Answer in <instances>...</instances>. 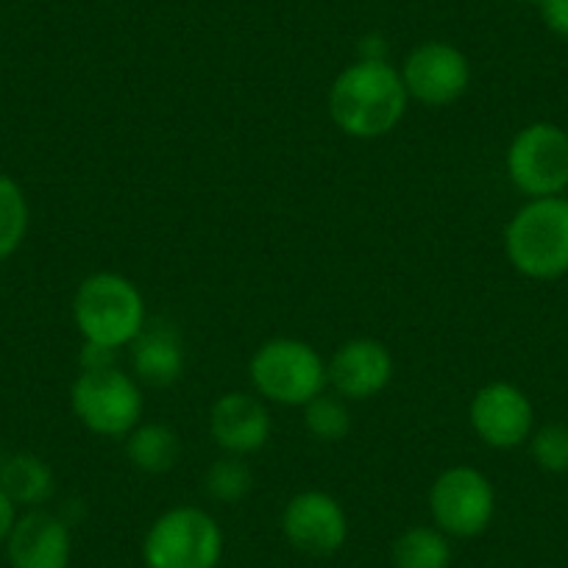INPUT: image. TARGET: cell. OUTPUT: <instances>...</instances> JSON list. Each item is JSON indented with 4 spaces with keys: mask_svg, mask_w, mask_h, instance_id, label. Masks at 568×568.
I'll return each mask as SVG.
<instances>
[{
    "mask_svg": "<svg viewBox=\"0 0 568 568\" xmlns=\"http://www.w3.org/2000/svg\"><path fill=\"white\" fill-rule=\"evenodd\" d=\"M329 118L352 140H379L404 120L409 106L402 73L387 59H357L329 87Z\"/></svg>",
    "mask_w": 568,
    "mask_h": 568,
    "instance_id": "obj_1",
    "label": "cell"
},
{
    "mask_svg": "<svg viewBox=\"0 0 568 568\" xmlns=\"http://www.w3.org/2000/svg\"><path fill=\"white\" fill-rule=\"evenodd\" d=\"M73 324L84 346L120 352L149 326V310L140 287L114 271L90 273L73 293Z\"/></svg>",
    "mask_w": 568,
    "mask_h": 568,
    "instance_id": "obj_2",
    "label": "cell"
},
{
    "mask_svg": "<svg viewBox=\"0 0 568 568\" xmlns=\"http://www.w3.org/2000/svg\"><path fill=\"white\" fill-rule=\"evenodd\" d=\"M505 254L521 276L551 282L568 273V199H529L505 229Z\"/></svg>",
    "mask_w": 568,
    "mask_h": 568,
    "instance_id": "obj_3",
    "label": "cell"
},
{
    "mask_svg": "<svg viewBox=\"0 0 568 568\" xmlns=\"http://www.w3.org/2000/svg\"><path fill=\"white\" fill-rule=\"evenodd\" d=\"M248 379L262 402L304 407L326 393L329 371L313 343L298 337H273L251 354Z\"/></svg>",
    "mask_w": 568,
    "mask_h": 568,
    "instance_id": "obj_4",
    "label": "cell"
},
{
    "mask_svg": "<svg viewBox=\"0 0 568 568\" xmlns=\"http://www.w3.org/2000/svg\"><path fill=\"white\" fill-rule=\"evenodd\" d=\"M70 407L87 433L101 438H125L145 415V393L136 376L114 363L81 368L70 387Z\"/></svg>",
    "mask_w": 568,
    "mask_h": 568,
    "instance_id": "obj_5",
    "label": "cell"
},
{
    "mask_svg": "<svg viewBox=\"0 0 568 568\" xmlns=\"http://www.w3.org/2000/svg\"><path fill=\"white\" fill-rule=\"evenodd\" d=\"M223 529L210 510L176 505L154 518L142 538L145 568H217L223 560Z\"/></svg>",
    "mask_w": 568,
    "mask_h": 568,
    "instance_id": "obj_6",
    "label": "cell"
},
{
    "mask_svg": "<svg viewBox=\"0 0 568 568\" xmlns=\"http://www.w3.org/2000/svg\"><path fill=\"white\" fill-rule=\"evenodd\" d=\"M505 171L527 199H549L568 190V131L549 120L524 125L507 145Z\"/></svg>",
    "mask_w": 568,
    "mask_h": 568,
    "instance_id": "obj_7",
    "label": "cell"
},
{
    "mask_svg": "<svg viewBox=\"0 0 568 568\" xmlns=\"http://www.w3.org/2000/svg\"><path fill=\"white\" fill-rule=\"evenodd\" d=\"M429 516L449 538H479L496 516L494 483L474 466L444 468L429 485Z\"/></svg>",
    "mask_w": 568,
    "mask_h": 568,
    "instance_id": "obj_8",
    "label": "cell"
},
{
    "mask_svg": "<svg viewBox=\"0 0 568 568\" xmlns=\"http://www.w3.org/2000/svg\"><path fill=\"white\" fill-rule=\"evenodd\" d=\"M404 87L409 101H418L429 109H444L460 101L471 87V62L457 45L444 40H426L404 57L402 68Z\"/></svg>",
    "mask_w": 568,
    "mask_h": 568,
    "instance_id": "obj_9",
    "label": "cell"
},
{
    "mask_svg": "<svg viewBox=\"0 0 568 568\" xmlns=\"http://www.w3.org/2000/svg\"><path fill=\"white\" fill-rule=\"evenodd\" d=\"M471 429L488 449L513 452L535 433V407L527 393L513 382H488L468 404Z\"/></svg>",
    "mask_w": 568,
    "mask_h": 568,
    "instance_id": "obj_10",
    "label": "cell"
},
{
    "mask_svg": "<svg viewBox=\"0 0 568 568\" xmlns=\"http://www.w3.org/2000/svg\"><path fill=\"white\" fill-rule=\"evenodd\" d=\"M282 535L310 557H332L348 540V513L326 490H302L282 510Z\"/></svg>",
    "mask_w": 568,
    "mask_h": 568,
    "instance_id": "obj_11",
    "label": "cell"
},
{
    "mask_svg": "<svg viewBox=\"0 0 568 568\" xmlns=\"http://www.w3.org/2000/svg\"><path fill=\"white\" fill-rule=\"evenodd\" d=\"M326 371H329L332 393L346 402H368L387 390L396 374V359L382 341L354 337L337 346L326 363Z\"/></svg>",
    "mask_w": 568,
    "mask_h": 568,
    "instance_id": "obj_12",
    "label": "cell"
},
{
    "mask_svg": "<svg viewBox=\"0 0 568 568\" xmlns=\"http://www.w3.org/2000/svg\"><path fill=\"white\" fill-rule=\"evenodd\" d=\"M210 438L223 455L245 457L265 449L273 433L267 404L256 393L229 390L210 407Z\"/></svg>",
    "mask_w": 568,
    "mask_h": 568,
    "instance_id": "obj_13",
    "label": "cell"
},
{
    "mask_svg": "<svg viewBox=\"0 0 568 568\" xmlns=\"http://www.w3.org/2000/svg\"><path fill=\"white\" fill-rule=\"evenodd\" d=\"M3 549L12 568H70L73 535L62 518L37 507L18 516Z\"/></svg>",
    "mask_w": 568,
    "mask_h": 568,
    "instance_id": "obj_14",
    "label": "cell"
},
{
    "mask_svg": "<svg viewBox=\"0 0 568 568\" xmlns=\"http://www.w3.org/2000/svg\"><path fill=\"white\" fill-rule=\"evenodd\" d=\"M187 354L179 332L168 324H149L131 343V368L140 385L171 387L184 376Z\"/></svg>",
    "mask_w": 568,
    "mask_h": 568,
    "instance_id": "obj_15",
    "label": "cell"
},
{
    "mask_svg": "<svg viewBox=\"0 0 568 568\" xmlns=\"http://www.w3.org/2000/svg\"><path fill=\"white\" fill-rule=\"evenodd\" d=\"M125 460L140 474H168L176 468L182 455V440L176 429L160 420H142L125 435Z\"/></svg>",
    "mask_w": 568,
    "mask_h": 568,
    "instance_id": "obj_16",
    "label": "cell"
},
{
    "mask_svg": "<svg viewBox=\"0 0 568 568\" xmlns=\"http://www.w3.org/2000/svg\"><path fill=\"white\" fill-rule=\"evenodd\" d=\"M0 488L7 490V496L18 507L37 510L53 496L57 479L42 457L31 455V452H18L0 463Z\"/></svg>",
    "mask_w": 568,
    "mask_h": 568,
    "instance_id": "obj_17",
    "label": "cell"
},
{
    "mask_svg": "<svg viewBox=\"0 0 568 568\" xmlns=\"http://www.w3.org/2000/svg\"><path fill=\"white\" fill-rule=\"evenodd\" d=\"M393 568H449L452 538L435 524L407 527L393 540Z\"/></svg>",
    "mask_w": 568,
    "mask_h": 568,
    "instance_id": "obj_18",
    "label": "cell"
},
{
    "mask_svg": "<svg viewBox=\"0 0 568 568\" xmlns=\"http://www.w3.org/2000/svg\"><path fill=\"white\" fill-rule=\"evenodd\" d=\"M31 206L26 190L12 176L0 173V262L20 251L29 237Z\"/></svg>",
    "mask_w": 568,
    "mask_h": 568,
    "instance_id": "obj_19",
    "label": "cell"
},
{
    "mask_svg": "<svg viewBox=\"0 0 568 568\" xmlns=\"http://www.w3.org/2000/svg\"><path fill=\"white\" fill-rule=\"evenodd\" d=\"M304 429L313 435L321 444H341L352 433V409H348L346 398L337 393H321L313 402L304 404Z\"/></svg>",
    "mask_w": 568,
    "mask_h": 568,
    "instance_id": "obj_20",
    "label": "cell"
},
{
    "mask_svg": "<svg viewBox=\"0 0 568 568\" xmlns=\"http://www.w3.org/2000/svg\"><path fill=\"white\" fill-rule=\"evenodd\" d=\"M204 490L217 505H237V501L248 499V494L254 490V474L245 466L243 457L226 455L206 468Z\"/></svg>",
    "mask_w": 568,
    "mask_h": 568,
    "instance_id": "obj_21",
    "label": "cell"
},
{
    "mask_svg": "<svg viewBox=\"0 0 568 568\" xmlns=\"http://www.w3.org/2000/svg\"><path fill=\"white\" fill-rule=\"evenodd\" d=\"M529 455L546 474H568V424L551 420L529 435Z\"/></svg>",
    "mask_w": 568,
    "mask_h": 568,
    "instance_id": "obj_22",
    "label": "cell"
},
{
    "mask_svg": "<svg viewBox=\"0 0 568 568\" xmlns=\"http://www.w3.org/2000/svg\"><path fill=\"white\" fill-rule=\"evenodd\" d=\"M538 9L546 29L568 42V0H540Z\"/></svg>",
    "mask_w": 568,
    "mask_h": 568,
    "instance_id": "obj_23",
    "label": "cell"
},
{
    "mask_svg": "<svg viewBox=\"0 0 568 568\" xmlns=\"http://www.w3.org/2000/svg\"><path fill=\"white\" fill-rule=\"evenodd\" d=\"M14 521H18V505L7 496V490L0 488V549L7 546L9 535H12Z\"/></svg>",
    "mask_w": 568,
    "mask_h": 568,
    "instance_id": "obj_24",
    "label": "cell"
},
{
    "mask_svg": "<svg viewBox=\"0 0 568 568\" xmlns=\"http://www.w3.org/2000/svg\"><path fill=\"white\" fill-rule=\"evenodd\" d=\"M359 59H387L382 37H368V40L363 42V48H359Z\"/></svg>",
    "mask_w": 568,
    "mask_h": 568,
    "instance_id": "obj_25",
    "label": "cell"
},
{
    "mask_svg": "<svg viewBox=\"0 0 568 568\" xmlns=\"http://www.w3.org/2000/svg\"><path fill=\"white\" fill-rule=\"evenodd\" d=\"M513 3H540V0H513Z\"/></svg>",
    "mask_w": 568,
    "mask_h": 568,
    "instance_id": "obj_26",
    "label": "cell"
}]
</instances>
